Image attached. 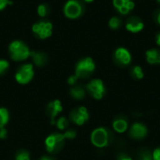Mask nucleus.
Masks as SVG:
<instances>
[{
  "label": "nucleus",
  "instance_id": "nucleus-1",
  "mask_svg": "<svg viewBox=\"0 0 160 160\" xmlns=\"http://www.w3.org/2000/svg\"><path fill=\"white\" fill-rule=\"evenodd\" d=\"M112 140V133L105 128H96L91 134V142L98 148H104L108 146Z\"/></svg>",
  "mask_w": 160,
  "mask_h": 160
},
{
  "label": "nucleus",
  "instance_id": "nucleus-2",
  "mask_svg": "<svg viewBox=\"0 0 160 160\" xmlns=\"http://www.w3.org/2000/svg\"><path fill=\"white\" fill-rule=\"evenodd\" d=\"M8 51L11 58L14 61H22L31 55V52L28 47L20 40L11 42L8 46Z\"/></svg>",
  "mask_w": 160,
  "mask_h": 160
},
{
  "label": "nucleus",
  "instance_id": "nucleus-3",
  "mask_svg": "<svg viewBox=\"0 0 160 160\" xmlns=\"http://www.w3.org/2000/svg\"><path fill=\"white\" fill-rule=\"evenodd\" d=\"M95 68H96V65L93 59L90 57H86L81 60L77 64L75 69V75L78 77V79L79 78L85 79L88 78L95 71Z\"/></svg>",
  "mask_w": 160,
  "mask_h": 160
},
{
  "label": "nucleus",
  "instance_id": "nucleus-4",
  "mask_svg": "<svg viewBox=\"0 0 160 160\" xmlns=\"http://www.w3.org/2000/svg\"><path fill=\"white\" fill-rule=\"evenodd\" d=\"M66 140L65 134H52L50 135L46 141H45V145L46 149L50 153H56L58 152L61 147L64 145Z\"/></svg>",
  "mask_w": 160,
  "mask_h": 160
},
{
  "label": "nucleus",
  "instance_id": "nucleus-5",
  "mask_svg": "<svg viewBox=\"0 0 160 160\" xmlns=\"http://www.w3.org/2000/svg\"><path fill=\"white\" fill-rule=\"evenodd\" d=\"M86 89H87L88 93L92 96V98H94L97 100L101 99L106 93L105 85H104L103 82L99 79L92 80L86 85Z\"/></svg>",
  "mask_w": 160,
  "mask_h": 160
},
{
  "label": "nucleus",
  "instance_id": "nucleus-6",
  "mask_svg": "<svg viewBox=\"0 0 160 160\" xmlns=\"http://www.w3.org/2000/svg\"><path fill=\"white\" fill-rule=\"evenodd\" d=\"M33 33L39 38L45 39L52 36V24L50 22H36L32 26Z\"/></svg>",
  "mask_w": 160,
  "mask_h": 160
},
{
  "label": "nucleus",
  "instance_id": "nucleus-7",
  "mask_svg": "<svg viewBox=\"0 0 160 160\" xmlns=\"http://www.w3.org/2000/svg\"><path fill=\"white\" fill-rule=\"evenodd\" d=\"M64 13L69 19H77L82 13V6L78 0H69L65 5Z\"/></svg>",
  "mask_w": 160,
  "mask_h": 160
},
{
  "label": "nucleus",
  "instance_id": "nucleus-8",
  "mask_svg": "<svg viewBox=\"0 0 160 160\" xmlns=\"http://www.w3.org/2000/svg\"><path fill=\"white\" fill-rule=\"evenodd\" d=\"M33 77H34V69L31 64H26V65L22 66L18 69L15 75L16 81L21 84L28 83L33 79Z\"/></svg>",
  "mask_w": 160,
  "mask_h": 160
},
{
  "label": "nucleus",
  "instance_id": "nucleus-9",
  "mask_svg": "<svg viewBox=\"0 0 160 160\" xmlns=\"http://www.w3.org/2000/svg\"><path fill=\"white\" fill-rule=\"evenodd\" d=\"M70 118L73 123L78 126H82L89 119V113L85 107H79L74 109L70 113Z\"/></svg>",
  "mask_w": 160,
  "mask_h": 160
},
{
  "label": "nucleus",
  "instance_id": "nucleus-10",
  "mask_svg": "<svg viewBox=\"0 0 160 160\" xmlns=\"http://www.w3.org/2000/svg\"><path fill=\"white\" fill-rule=\"evenodd\" d=\"M147 133V127L142 123H134L129 128V136L134 140H143Z\"/></svg>",
  "mask_w": 160,
  "mask_h": 160
},
{
  "label": "nucleus",
  "instance_id": "nucleus-11",
  "mask_svg": "<svg viewBox=\"0 0 160 160\" xmlns=\"http://www.w3.org/2000/svg\"><path fill=\"white\" fill-rule=\"evenodd\" d=\"M114 59L120 66H128L131 63L132 56L126 48H118L114 52Z\"/></svg>",
  "mask_w": 160,
  "mask_h": 160
},
{
  "label": "nucleus",
  "instance_id": "nucleus-12",
  "mask_svg": "<svg viewBox=\"0 0 160 160\" xmlns=\"http://www.w3.org/2000/svg\"><path fill=\"white\" fill-rule=\"evenodd\" d=\"M144 27V23L138 17H131L126 22V28L131 33L141 32Z\"/></svg>",
  "mask_w": 160,
  "mask_h": 160
},
{
  "label": "nucleus",
  "instance_id": "nucleus-13",
  "mask_svg": "<svg viewBox=\"0 0 160 160\" xmlns=\"http://www.w3.org/2000/svg\"><path fill=\"white\" fill-rule=\"evenodd\" d=\"M112 128L117 133H124L128 128V119L124 115H118L112 122Z\"/></svg>",
  "mask_w": 160,
  "mask_h": 160
},
{
  "label": "nucleus",
  "instance_id": "nucleus-14",
  "mask_svg": "<svg viewBox=\"0 0 160 160\" xmlns=\"http://www.w3.org/2000/svg\"><path fill=\"white\" fill-rule=\"evenodd\" d=\"M63 110L62 108V104L60 102V100H53L52 102H51L49 105H48V108H47V113L48 115L51 117V120H52V124L54 123V119L56 117V115L61 112Z\"/></svg>",
  "mask_w": 160,
  "mask_h": 160
},
{
  "label": "nucleus",
  "instance_id": "nucleus-15",
  "mask_svg": "<svg viewBox=\"0 0 160 160\" xmlns=\"http://www.w3.org/2000/svg\"><path fill=\"white\" fill-rule=\"evenodd\" d=\"M146 60L151 65H160V51L157 49L148 50L145 53Z\"/></svg>",
  "mask_w": 160,
  "mask_h": 160
},
{
  "label": "nucleus",
  "instance_id": "nucleus-16",
  "mask_svg": "<svg viewBox=\"0 0 160 160\" xmlns=\"http://www.w3.org/2000/svg\"><path fill=\"white\" fill-rule=\"evenodd\" d=\"M70 95L72 96L73 98L76 99H82L85 96V91L81 85H75L71 88L70 90Z\"/></svg>",
  "mask_w": 160,
  "mask_h": 160
},
{
  "label": "nucleus",
  "instance_id": "nucleus-17",
  "mask_svg": "<svg viewBox=\"0 0 160 160\" xmlns=\"http://www.w3.org/2000/svg\"><path fill=\"white\" fill-rule=\"evenodd\" d=\"M31 56L33 57V60H34L35 64L37 66H38V67H41V66H43L46 63V55L44 53L32 52H31Z\"/></svg>",
  "mask_w": 160,
  "mask_h": 160
},
{
  "label": "nucleus",
  "instance_id": "nucleus-18",
  "mask_svg": "<svg viewBox=\"0 0 160 160\" xmlns=\"http://www.w3.org/2000/svg\"><path fill=\"white\" fill-rule=\"evenodd\" d=\"M130 75L136 79V80H142L144 76L142 68L140 66H134L131 69H130Z\"/></svg>",
  "mask_w": 160,
  "mask_h": 160
},
{
  "label": "nucleus",
  "instance_id": "nucleus-19",
  "mask_svg": "<svg viewBox=\"0 0 160 160\" xmlns=\"http://www.w3.org/2000/svg\"><path fill=\"white\" fill-rule=\"evenodd\" d=\"M8 112L5 108H0V128H3L8 122Z\"/></svg>",
  "mask_w": 160,
  "mask_h": 160
},
{
  "label": "nucleus",
  "instance_id": "nucleus-20",
  "mask_svg": "<svg viewBox=\"0 0 160 160\" xmlns=\"http://www.w3.org/2000/svg\"><path fill=\"white\" fill-rule=\"evenodd\" d=\"M134 7H135L134 2L130 0V1L128 2V3H125V4H124L121 8H119L117 10H118L121 14L126 15V14H128L130 10H132V9L134 8Z\"/></svg>",
  "mask_w": 160,
  "mask_h": 160
},
{
  "label": "nucleus",
  "instance_id": "nucleus-21",
  "mask_svg": "<svg viewBox=\"0 0 160 160\" xmlns=\"http://www.w3.org/2000/svg\"><path fill=\"white\" fill-rule=\"evenodd\" d=\"M138 160H153V155L148 149H142L139 152Z\"/></svg>",
  "mask_w": 160,
  "mask_h": 160
},
{
  "label": "nucleus",
  "instance_id": "nucleus-22",
  "mask_svg": "<svg viewBox=\"0 0 160 160\" xmlns=\"http://www.w3.org/2000/svg\"><path fill=\"white\" fill-rule=\"evenodd\" d=\"M121 24H122V21L118 17H112L109 21V26L112 29H118L121 26Z\"/></svg>",
  "mask_w": 160,
  "mask_h": 160
},
{
  "label": "nucleus",
  "instance_id": "nucleus-23",
  "mask_svg": "<svg viewBox=\"0 0 160 160\" xmlns=\"http://www.w3.org/2000/svg\"><path fill=\"white\" fill-rule=\"evenodd\" d=\"M49 12V8L45 4H41L38 7V13L41 17H45Z\"/></svg>",
  "mask_w": 160,
  "mask_h": 160
},
{
  "label": "nucleus",
  "instance_id": "nucleus-24",
  "mask_svg": "<svg viewBox=\"0 0 160 160\" xmlns=\"http://www.w3.org/2000/svg\"><path fill=\"white\" fill-rule=\"evenodd\" d=\"M56 125H57V128H58L60 130H64V129H66V128L68 127V120H67L65 117H60V118L57 120Z\"/></svg>",
  "mask_w": 160,
  "mask_h": 160
},
{
  "label": "nucleus",
  "instance_id": "nucleus-25",
  "mask_svg": "<svg viewBox=\"0 0 160 160\" xmlns=\"http://www.w3.org/2000/svg\"><path fill=\"white\" fill-rule=\"evenodd\" d=\"M16 160H30V156L27 152H20L16 156Z\"/></svg>",
  "mask_w": 160,
  "mask_h": 160
},
{
  "label": "nucleus",
  "instance_id": "nucleus-26",
  "mask_svg": "<svg viewBox=\"0 0 160 160\" xmlns=\"http://www.w3.org/2000/svg\"><path fill=\"white\" fill-rule=\"evenodd\" d=\"M8 68V63L6 60H0V75H2Z\"/></svg>",
  "mask_w": 160,
  "mask_h": 160
},
{
  "label": "nucleus",
  "instance_id": "nucleus-27",
  "mask_svg": "<svg viewBox=\"0 0 160 160\" xmlns=\"http://www.w3.org/2000/svg\"><path fill=\"white\" fill-rule=\"evenodd\" d=\"M152 155H153V160H160V146L154 150Z\"/></svg>",
  "mask_w": 160,
  "mask_h": 160
},
{
  "label": "nucleus",
  "instance_id": "nucleus-28",
  "mask_svg": "<svg viewBox=\"0 0 160 160\" xmlns=\"http://www.w3.org/2000/svg\"><path fill=\"white\" fill-rule=\"evenodd\" d=\"M77 81H78V77H77L76 75H72V76H70V77L68 78V84H70V85H75L76 82H77Z\"/></svg>",
  "mask_w": 160,
  "mask_h": 160
},
{
  "label": "nucleus",
  "instance_id": "nucleus-29",
  "mask_svg": "<svg viewBox=\"0 0 160 160\" xmlns=\"http://www.w3.org/2000/svg\"><path fill=\"white\" fill-rule=\"evenodd\" d=\"M112 4H113L114 8H115L116 9H118L119 8H121V7L125 4V2H124L123 0H113V1H112Z\"/></svg>",
  "mask_w": 160,
  "mask_h": 160
},
{
  "label": "nucleus",
  "instance_id": "nucleus-30",
  "mask_svg": "<svg viewBox=\"0 0 160 160\" xmlns=\"http://www.w3.org/2000/svg\"><path fill=\"white\" fill-rule=\"evenodd\" d=\"M11 4L12 2H10L9 0H0V10L4 9L7 5H11Z\"/></svg>",
  "mask_w": 160,
  "mask_h": 160
},
{
  "label": "nucleus",
  "instance_id": "nucleus-31",
  "mask_svg": "<svg viewBox=\"0 0 160 160\" xmlns=\"http://www.w3.org/2000/svg\"><path fill=\"white\" fill-rule=\"evenodd\" d=\"M117 160H132V158L129 156H128L127 154H121L118 156Z\"/></svg>",
  "mask_w": 160,
  "mask_h": 160
},
{
  "label": "nucleus",
  "instance_id": "nucleus-32",
  "mask_svg": "<svg viewBox=\"0 0 160 160\" xmlns=\"http://www.w3.org/2000/svg\"><path fill=\"white\" fill-rule=\"evenodd\" d=\"M7 137V130L3 128H0V139H5Z\"/></svg>",
  "mask_w": 160,
  "mask_h": 160
},
{
  "label": "nucleus",
  "instance_id": "nucleus-33",
  "mask_svg": "<svg viewBox=\"0 0 160 160\" xmlns=\"http://www.w3.org/2000/svg\"><path fill=\"white\" fill-rule=\"evenodd\" d=\"M156 21H157V22L160 25V10L158 11L157 14H156Z\"/></svg>",
  "mask_w": 160,
  "mask_h": 160
},
{
  "label": "nucleus",
  "instance_id": "nucleus-34",
  "mask_svg": "<svg viewBox=\"0 0 160 160\" xmlns=\"http://www.w3.org/2000/svg\"><path fill=\"white\" fill-rule=\"evenodd\" d=\"M156 40H157V44L160 47V33L157 36V39H156Z\"/></svg>",
  "mask_w": 160,
  "mask_h": 160
},
{
  "label": "nucleus",
  "instance_id": "nucleus-35",
  "mask_svg": "<svg viewBox=\"0 0 160 160\" xmlns=\"http://www.w3.org/2000/svg\"><path fill=\"white\" fill-rule=\"evenodd\" d=\"M40 160H52V159H51L50 158H47V157H45V158H41Z\"/></svg>",
  "mask_w": 160,
  "mask_h": 160
},
{
  "label": "nucleus",
  "instance_id": "nucleus-36",
  "mask_svg": "<svg viewBox=\"0 0 160 160\" xmlns=\"http://www.w3.org/2000/svg\"><path fill=\"white\" fill-rule=\"evenodd\" d=\"M85 2H87V3H90V2H93L94 0H84Z\"/></svg>",
  "mask_w": 160,
  "mask_h": 160
},
{
  "label": "nucleus",
  "instance_id": "nucleus-37",
  "mask_svg": "<svg viewBox=\"0 0 160 160\" xmlns=\"http://www.w3.org/2000/svg\"><path fill=\"white\" fill-rule=\"evenodd\" d=\"M123 1H124V2H125V3H128V2H129V1H130V0H123Z\"/></svg>",
  "mask_w": 160,
  "mask_h": 160
},
{
  "label": "nucleus",
  "instance_id": "nucleus-38",
  "mask_svg": "<svg viewBox=\"0 0 160 160\" xmlns=\"http://www.w3.org/2000/svg\"><path fill=\"white\" fill-rule=\"evenodd\" d=\"M157 1H158V3L160 5V0H157Z\"/></svg>",
  "mask_w": 160,
  "mask_h": 160
}]
</instances>
